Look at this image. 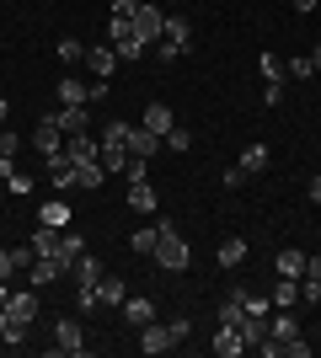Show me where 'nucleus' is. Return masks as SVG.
<instances>
[{
  "label": "nucleus",
  "mask_w": 321,
  "mask_h": 358,
  "mask_svg": "<svg viewBox=\"0 0 321 358\" xmlns=\"http://www.w3.org/2000/svg\"><path fill=\"white\" fill-rule=\"evenodd\" d=\"M155 150H161V134H150L145 123H129V155H145V161H150Z\"/></svg>",
  "instance_id": "nucleus-13"
},
{
  "label": "nucleus",
  "mask_w": 321,
  "mask_h": 358,
  "mask_svg": "<svg viewBox=\"0 0 321 358\" xmlns=\"http://www.w3.org/2000/svg\"><path fill=\"white\" fill-rule=\"evenodd\" d=\"M155 241H161V236H155V224H145V230H134V236H129V246H134L139 257H155Z\"/></svg>",
  "instance_id": "nucleus-33"
},
{
  "label": "nucleus",
  "mask_w": 321,
  "mask_h": 358,
  "mask_svg": "<svg viewBox=\"0 0 321 358\" xmlns=\"http://www.w3.org/2000/svg\"><path fill=\"white\" fill-rule=\"evenodd\" d=\"M48 177H54V187H76V161H70V155H64V145L54 150V155H48Z\"/></svg>",
  "instance_id": "nucleus-11"
},
{
  "label": "nucleus",
  "mask_w": 321,
  "mask_h": 358,
  "mask_svg": "<svg viewBox=\"0 0 321 358\" xmlns=\"http://www.w3.org/2000/svg\"><path fill=\"white\" fill-rule=\"evenodd\" d=\"M246 171V177H252V171H262V166H268V145H246L241 150V161H236Z\"/></svg>",
  "instance_id": "nucleus-30"
},
{
  "label": "nucleus",
  "mask_w": 321,
  "mask_h": 358,
  "mask_svg": "<svg viewBox=\"0 0 321 358\" xmlns=\"http://www.w3.org/2000/svg\"><path fill=\"white\" fill-rule=\"evenodd\" d=\"M97 299H102V305H123V299H129L123 278H107V273H102V284H97Z\"/></svg>",
  "instance_id": "nucleus-28"
},
{
  "label": "nucleus",
  "mask_w": 321,
  "mask_h": 358,
  "mask_svg": "<svg viewBox=\"0 0 321 358\" xmlns=\"http://www.w3.org/2000/svg\"><path fill=\"white\" fill-rule=\"evenodd\" d=\"M32 145L43 150V155H54V150L64 145V134H59V123H54V113H43V118H38V129H32Z\"/></svg>",
  "instance_id": "nucleus-10"
},
{
  "label": "nucleus",
  "mask_w": 321,
  "mask_h": 358,
  "mask_svg": "<svg viewBox=\"0 0 321 358\" xmlns=\"http://www.w3.org/2000/svg\"><path fill=\"white\" fill-rule=\"evenodd\" d=\"M284 353H290V358H311V343H306V337H290V343H284Z\"/></svg>",
  "instance_id": "nucleus-41"
},
{
  "label": "nucleus",
  "mask_w": 321,
  "mask_h": 358,
  "mask_svg": "<svg viewBox=\"0 0 321 358\" xmlns=\"http://www.w3.org/2000/svg\"><path fill=\"white\" fill-rule=\"evenodd\" d=\"M134 32H139V43H161L166 38V16H161L155 0H139L134 6Z\"/></svg>",
  "instance_id": "nucleus-4"
},
{
  "label": "nucleus",
  "mask_w": 321,
  "mask_h": 358,
  "mask_svg": "<svg viewBox=\"0 0 321 358\" xmlns=\"http://www.w3.org/2000/svg\"><path fill=\"white\" fill-rule=\"evenodd\" d=\"M64 155H70V161H97V155H102V139H92V134H64Z\"/></svg>",
  "instance_id": "nucleus-12"
},
{
  "label": "nucleus",
  "mask_w": 321,
  "mask_h": 358,
  "mask_svg": "<svg viewBox=\"0 0 321 358\" xmlns=\"http://www.w3.org/2000/svg\"><path fill=\"white\" fill-rule=\"evenodd\" d=\"M0 305H6V278H0Z\"/></svg>",
  "instance_id": "nucleus-49"
},
{
  "label": "nucleus",
  "mask_w": 321,
  "mask_h": 358,
  "mask_svg": "<svg viewBox=\"0 0 321 358\" xmlns=\"http://www.w3.org/2000/svg\"><path fill=\"white\" fill-rule=\"evenodd\" d=\"M64 273H70V268H64V262H54V257H32L27 278H32V284H38V289H48V284H59Z\"/></svg>",
  "instance_id": "nucleus-9"
},
{
  "label": "nucleus",
  "mask_w": 321,
  "mask_h": 358,
  "mask_svg": "<svg viewBox=\"0 0 321 358\" xmlns=\"http://www.w3.org/2000/svg\"><path fill=\"white\" fill-rule=\"evenodd\" d=\"M6 118H11V102H6V96H0V123H6Z\"/></svg>",
  "instance_id": "nucleus-47"
},
{
  "label": "nucleus",
  "mask_w": 321,
  "mask_h": 358,
  "mask_svg": "<svg viewBox=\"0 0 321 358\" xmlns=\"http://www.w3.org/2000/svg\"><path fill=\"white\" fill-rule=\"evenodd\" d=\"M102 182H107L102 161H76V187H86V193H97Z\"/></svg>",
  "instance_id": "nucleus-20"
},
{
  "label": "nucleus",
  "mask_w": 321,
  "mask_h": 358,
  "mask_svg": "<svg viewBox=\"0 0 321 358\" xmlns=\"http://www.w3.org/2000/svg\"><path fill=\"white\" fill-rule=\"evenodd\" d=\"M48 353H59V358H70V353H86V331H80V321L76 315H59V321H54V348H48Z\"/></svg>",
  "instance_id": "nucleus-3"
},
{
  "label": "nucleus",
  "mask_w": 321,
  "mask_h": 358,
  "mask_svg": "<svg viewBox=\"0 0 321 358\" xmlns=\"http://www.w3.org/2000/svg\"><path fill=\"white\" fill-rule=\"evenodd\" d=\"M123 182L134 187V182H150V161L145 155H129V166H123Z\"/></svg>",
  "instance_id": "nucleus-34"
},
{
  "label": "nucleus",
  "mask_w": 321,
  "mask_h": 358,
  "mask_svg": "<svg viewBox=\"0 0 321 358\" xmlns=\"http://www.w3.org/2000/svg\"><path fill=\"white\" fill-rule=\"evenodd\" d=\"M70 220H76V214H70L64 198H48L43 209H38V224H54V230H70Z\"/></svg>",
  "instance_id": "nucleus-15"
},
{
  "label": "nucleus",
  "mask_w": 321,
  "mask_h": 358,
  "mask_svg": "<svg viewBox=\"0 0 321 358\" xmlns=\"http://www.w3.org/2000/svg\"><path fill=\"white\" fill-rule=\"evenodd\" d=\"M166 327H171V337H177V343H187V337H193V321H187V315H171Z\"/></svg>",
  "instance_id": "nucleus-40"
},
{
  "label": "nucleus",
  "mask_w": 321,
  "mask_h": 358,
  "mask_svg": "<svg viewBox=\"0 0 321 358\" xmlns=\"http://www.w3.org/2000/svg\"><path fill=\"white\" fill-rule=\"evenodd\" d=\"M262 337H268V321H262V315H246V321H241V343H246V348H257Z\"/></svg>",
  "instance_id": "nucleus-31"
},
{
  "label": "nucleus",
  "mask_w": 321,
  "mask_h": 358,
  "mask_svg": "<svg viewBox=\"0 0 321 358\" xmlns=\"http://www.w3.org/2000/svg\"><path fill=\"white\" fill-rule=\"evenodd\" d=\"M284 75H290V80H311V75H316L311 54H294V59H290V70H284Z\"/></svg>",
  "instance_id": "nucleus-35"
},
{
  "label": "nucleus",
  "mask_w": 321,
  "mask_h": 358,
  "mask_svg": "<svg viewBox=\"0 0 321 358\" xmlns=\"http://www.w3.org/2000/svg\"><path fill=\"white\" fill-rule=\"evenodd\" d=\"M80 64H86L97 80H107V75L118 70V54H113V43H107V48H86V59H80Z\"/></svg>",
  "instance_id": "nucleus-14"
},
{
  "label": "nucleus",
  "mask_w": 321,
  "mask_h": 358,
  "mask_svg": "<svg viewBox=\"0 0 321 358\" xmlns=\"http://www.w3.org/2000/svg\"><path fill=\"white\" fill-rule=\"evenodd\" d=\"M257 70H262V80H268V86H284V59H278V54H262Z\"/></svg>",
  "instance_id": "nucleus-32"
},
{
  "label": "nucleus",
  "mask_w": 321,
  "mask_h": 358,
  "mask_svg": "<svg viewBox=\"0 0 321 358\" xmlns=\"http://www.w3.org/2000/svg\"><path fill=\"white\" fill-rule=\"evenodd\" d=\"M16 150H22V139L11 129H0V161H16Z\"/></svg>",
  "instance_id": "nucleus-39"
},
{
  "label": "nucleus",
  "mask_w": 321,
  "mask_h": 358,
  "mask_svg": "<svg viewBox=\"0 0 321 358\" xmlns=\"http://www.w3.org/2000/svg\"><path fill=\"white\" fill-rule=\"evenodd\" d=\"M54 123H59V134H92V107H59Z\"/></svg>",
  "instance_id": "nucleus-8"
},
{
  "label": "nucleus",
  "mask_w": 321,
  "mask_h": 358,
  "mask_svg": "<svg viewBox=\"0 0 321 358\" xmlns=\"http://www.w3.org/2000/svg\"><path fill=\"white\" fill-rule=\"evenodd\" d=\"M311 64H316V70H321V43H316V48H311Z\"/></svg>",
  "instance_id": "nucleus-48"
},
{
  "label": "nucleus",
  "mask_w": 321,
  "mask_h": 358,
  "mask_svg": "<svg viewBox=\"0 0 321 358\" xmlns=\"http://www.w3.org/2000/svg\"><path fill=\"white\" fill-rule=\"evenodd\" d=\"M102 91H107V80H92V86H86V80L70 75V80H59V107H92V96H102Z\"/></svg>",
  "instance_id": "nucleus-5"
},
{
  "label": "nucleus",
  "mask_w": 321,
  "mask_h": 358,
  "mask_svg": "<svg viewBox=\"0 0 321 358\" xmlns=\"http://www.w3.org/2000/svg\"><path fill=\"white\" fill-rule=\"evenodd\" d=\"M241 321H246V305L236 294H225V299H220V327H236V331H241Z\"/></svg>",
  "instance_id": "nucleus-26"
},
{
  "label": "nucleus",
  "mask_w": 321,
  "mask_h": 358,
  "mask_svg": "<svg viewBox=\"0 0 321 358\" xmlns=\"http://www.w3.org/2000/svg\"><path fill=\"white\" fill-rule=\"evenodd\" d=\"M6 182H11V193H32V177H27V171H11Z\"/></svg>",
  "instance_id": "nucleus-42"
},
{
  "label": "nucleus",
  "mask_w": 321,
  "mask_h": 358,
  "mask_svg": "<svg viewBox=\"0 0 321 358\" xmlns=\"http://www.w3.org/2000/svg\"><path fill=\"white\" fill-rule=\"evenodd\" d=\"M166 6H183V0H166Z\"/></svg>",
  "instance_id": "nucleus-50"
},
{
  "label": "nucleus",
  "mask_w": 321,
  "mask_h": 358,
  "mask_svg": "<svg viewBox=\"0 0 321 358\" xmlns=\"http://www.w3.org/2000/svg\"><path fill=\"white\" fill-rule=\"evenodd\" d=\"M306 262H311V257H306V252H294V246H290V252H278V257H273L278 278H306Z\"/></svg>",
  "instance_id": "nucleus-18"
},
{
  "label": "nucleus",
  "mask_w": 321,
  "mask_h": 358,
  "mask_svg": "<svg viewBox=\"0 0 321 358\" xmlns=\"http://www.w3.org/2000/svg\"><path fill=\"white\" fill-rule=\"evenodd\" d=\"M32 257H54V262H59V230H54V224H38V230H32Z\"/></svg>",
  "instance_id": "nucleus-17"
},
{
  "label": "nucleus",
  "mask_w": 321,
  "mask_h": 358,
  "mask_svg": "<svg viewBox=\"0 0 321 358\" xmlns=\"http://www.w3.org/2000/svg\"><path fill=\"white\" fill-rule=\"evenodd\" d=\"M11 273H22L16 268V252H0V278H11Z\"/></svg>",
  "instance_id": "nucleus-43"
},
{
  "label": "nucleus",
  "mask_w": 321,
  "mask_h": 358,
  "mask_svg": "<svg viewBox=\"0 0 321 358\" xmlns=\"http://www.w3.org/2000/svg\"><path fill=\"white\" fill-rule=\"evenodd\" d=\"M97 161H102V171H118V177H123V166H129V145H102Z\"/></svg>",
  "instance_id": "nucleus-27"
},
{
  "label": "nucleus",
  "mask_w": 321,
  "mask_h": 358,
  "mask_svg": "<svg viewBox=\"0 0 321 358\" xmlns=\"http://www.w3.org/2000/svg\"><path fill=\"white\" fill-rule=\"evenodd\" d=\"M166 150H177V155H187V150H193V134L171 123V129H166Z\"/></svg>",
  "instance_id": "nucleus-36"
},
{
  "label": "nucleus",
  "mask_w": 321,
  "mask_h": 358,
  "mask_svg": "<svg viewBox=\"0 0 321 358\" xmlns=\"http://www.w3.org/2000/svg\"><path fill=\"white\" fill-rule=\"evenodd\" d=\"M214 353H220V358H236V353H246L241 331H236V327H220V331H214Z\"/></svg>",
  "instance_id": "nucleus-21"
},
{
  "label": "nucleus",
  "mask_w": 321,
  "mask_h": 358,
  "mask_svg": "<svg viewBox=\"0 0 321 358\" xmlns=\"http://www.w3.org/2000/svg\"><path fill=\"white\" fill-rule=\"evenodd\" d=\"M187 38H193L187 16H166V43H155V48H161V64H171V59H177V54L187 48Z\"/></svg>",
  "instance_id": "nucleus-7"
},
{
  "label": "nucleus",
  "mask_w": 321,
  "mask_h": 358,
  "mask_svg": "<svg viewBox=\"0 0 321 358\" xmlns=\"http://www.w3.org/2000/svg\"><path fill=\"white\" fill-rule=\"evenodd\" d=\"M268 337H278V343H290V337H300V321H294V310H278L273 321H268Z\"/></svg>",
  "instance_id": "nucleus-23"
},
{
  "label": "nucleus",
  "mask_w": 321,
  "mask_h": 358,
  "mask_svg": "<svg viewBox=\"0 0 321 358\" xmlns=\"http://www.w3.org/2000/svg\"><path fill=\"white\" fill-rule=\"evenodd\" d=\"M311 203H321V171L311 177Z\"/></svg>",
  "instance_id": "nucleus-45"
},
{
  "label": "nucleus",
  "mask_w": 321,
  "mask_h": 358,
  "mask_svg": "<svg viewBox=\"0 0 321 358\" xmlns=\"http://www.w3.org/2000/svg\"><path fill=\"white\" fill-rule=\"evenodd\" d=\"M59 59H64V64L86 59V43H80V38H59Z\"/></svg>",
  "instance_id": "nucleus-37"
},
{
  "label": "nucleus",
  "mask_w": 321,
  "mask_h": 358,
  "mask_svg": "<svg viewBox=\"0 0 321 358\" xmlns=\"http://www.w3.org/2000/svg\"><path fill=\"white\" fill-rule=\"evenodd\" d=\"M80 257H86V236H80V230H59V262L76 268Z\"/></svg>",
  "instance_id": "nucleus-16"
},
{
  "label": "nucleus",
  "mask_w": 321,
  "mask_h": 358,
  "mask_svg": "<svg viewBox=\"0 0 321 358\" xmlns=\"http://www.w3.org/2000/svg\"><path fill=\"white\" fill-rule=\"evenodd\" d=\"M171 348H183L177 343V337H171V327H161V321H145V327H139V353H171Z\"/></svg>",
  "instance_id": "nucleus-6"
},
{
  "label": "nucleus",
  "mask_w": 321,
  "mask_h": 358,
  "mask_svg": "<svg viewBox=\"0 0 321 358\" xmlns=\"http://www.w3.org/2000/svg\"><path fill=\"white\" fill-rule=\"evenodd\" d=\"M155 236H161V241H155V262H161L166 273H183L187 262H193V252H187V241H183V230H177L171 220L155 224Z\"/></svg>",
  "instance_id": "nucleus-1"
},
{
  "label": "nucleus",
  "mask_w": 321,
  "mask_h": 358,
  "mask_svg": "<svg viewBox=\"0 0 321 358\" xmlns=\"http://www.w3.org/2000/svg\"><path fill=\"white\" fill-rule=\"evenodd\" d=\"M321 0H294V11H316Z\"/></svg>",
  "instance_id": "nucleus-46"
},
{
  "label": "nucleus",
  "mask_w": 321,
  "mask_h": 358,
  "mask_svg": "<svg viewBox=\"0 0 321 358\" xmlns=\"http://www.w3.org/2000/svg\"><path fill=\"white\" fill-rule=\"evenodd\" d=\"M102 145H129V123H107V129H102Z\"/></svg>",
  "instance_id": "nucleus-38"
},
{
  "label": "nucleus",
  "mask_w": 321,
  "mask_h": 358,
  "mask_svg": "<svg viewBox=\"0 0 321 358\" xmlns=\"http://www.w3.org/2000/svg\"><path fill=\"white\" fill-rule=\"evenodd\" d=\"M268 299H273V310H294L300 305V278H278Z\"/></svg>",
  "instance_id": "nucleus-19"
},
{
  "label": "nucleus",
  "mask_w": 321,
  "mask_h": 358,
  "mask_svg": "<svg viewBox=\"0 0 321 358\" xmlns=\"http://www.w3.org/2000/svg\"><path fill=\"white\" fill-rule=\"evenodd\" d=\"M306 278H311V284H321V257H311V262H306Z\"/></svg>",
  "instance_id": "nucleus-44"
},
{
  "label": "nucleus",
  "mask_w": 321,
  "mask_h": 358,
  "mask_svg": "<svg viewBox=\"0 0 321 358\" xmlns=\"http://www.w3.org/2000/svg\"><path fill=\"white\" fill-rule=\"evenodd\" d=\"M32 321H38V299H32V289H27V294H6V331H0V343H22Z\"/></svg>",
  "instance_id": "nucleus-2"
},
{
  "label": "nucleus",
  "mask_w": 321,
  "mask_h": 358,
  "mask_svg": "<svg viewBox=\"0 0 321 358\" xmlns=\"http://www.w3.org/2000/svg\"><path fill=\"white\" fill-rule=\"evenodd\" d=\"M123 321H129V327H145V321H155V305L150 299H123Z\"/></svg>",
  "instance_id": "nucleus-24"
},
{
  "label": "nucleus",
  "mask_w": 321,
  "mask_h": 358,
  "mask_svg": "<svg viewBox=\"0 0 321 358\" xmlns=\"http://www.w3.org/2000/svg\"><path fill=\"white\" fill-rule=\"evenodd\" d=\"M241 262H246V241L241 236L220 241V268H241Z\"/></svg>",
  "instance_id": "nucleus-25"
},
{
  "label": "nucleus",
  "mask_w": 321,
  "mask_h": 358,
  "mask_svg": "<svg viewBox=\"0 0 321 358\" xmlns=\"http://www.w3.org/2000/svg\"><path fill=\"white\" fill-rule=\"evenodd\" d=\"M129 209H139V214L155 209V187L150 182H134V187H129Z\"/></svg>",
  "instance_id": "nucleus-29"
},
{
  "label": "nucleus",
  "mask_w": 321,
  "mask_h": 358,
  "mask_svg": "<svg viewBox=\"0 0 321 358\" xmlns=\"http://www.w3.org/2000/svg\"><path fill=\"white\" fill-rule=\"evenodd\" d=\"M171 123H177V118H171V107H166V102H150V107H145V129H150V134L166 139Z\"/></svg>",
  "instance_id": "nucleus-22"
}]
</instances>
